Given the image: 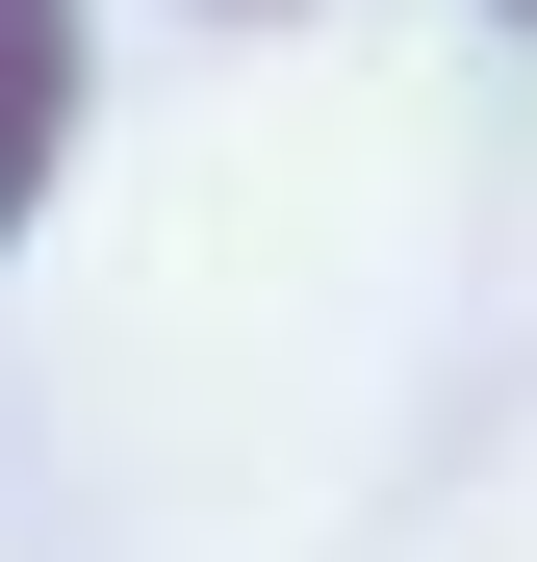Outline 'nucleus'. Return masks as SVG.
Returning a JSON list of instances; mask_svg holds the SVG:
<instances>
[{
  "mask_svg": "<svg viewBox=\"0 0 537 562\" xmlns=\"http://www.w3.org/2000/svg\"><path fill=\"white\" fill-rule=\"evenodd\" d=\"M52 154H77V0H0V231L52 205Z\"/></svg>",
  "mask_w": 537,
  "mask_h": 562,
  "instance_id": "1",
  "label": "nucleus"
}]
</instances>
